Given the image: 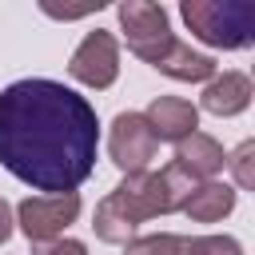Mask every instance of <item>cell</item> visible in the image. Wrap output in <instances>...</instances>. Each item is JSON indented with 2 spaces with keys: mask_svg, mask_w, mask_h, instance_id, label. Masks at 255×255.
Masks as SVG:
<instances>
[{
  "mask_svg": "<svg viewBox=\"0 0 255 255\" xmlns=\"http://www.w3.org/2000/svg\"><path fill=\"white\" fill-rule=\"evenodd\" d=\"M179 16L195 40L239 52L255 40V0H179Z\"/></svg>",
  "mask_w": 255,
  "mask_h": 255,
  "instance_id": "4",
  "label": "cell"
},
{
  "mask_svg": "<svg viewBox=\"0 0 255 255\" xmlns=\"http://www.w3.org/2000/svg\"><path fill=\"white\" fill-rule=\"evenodd\" d=\"M255 88L243 72H223V76H211L207 88H203V108L211 116H239L247 104H251Z\"/></svg>",
  "mask_w": 255,
  "mask_h": 255,
  "instance_id": "10",
  "label": "cell"
},
{
  "mask_svg": "<svg viewBox=\"0 0 255 255\" xmlns=\"http://www.w3.org/2000/svg\"><path fill=\"white\" fill-rule=\"evenodd\" d=\"M227 167H231L235 183H239L243 191H251V187H255V143H251V139H243V143L227 155Z\"/></svg>",
  "mask_w": 255,
  "mask_h": 255,
  "instance_id": "16",
  "label": "cell"
},
{
  "mask_svg": "<svg viewBox=\"0 0 255 255\" xmlns=\"http://www.w3.org/2000/svg\"><path fill=\"white\" fill-rule=\"evenodd\" d=\"M175 163H179L187 175H195V179H211L215 171H223L227 151H223V143H219L215 135H207V131H187L183 139H175Z\"/></svg>",
  "mask_w": 255,
  "mask_h": 255,
  "instance_id": "9",
  "label": "cell"
},
{
  "mask_svg": "<svg viewBox=\"0 0 255 255\" xmlns=\"http://www.w3.org/2000/svg\"><path fill=\"white\" fill-rule=\"evenodd\" d=\"M124 255H183V235L159 231V235H131L124 243Z\"/></svg>",
  "mask_w": 255,
  "mask_h": 255,
  "instance_id": "13",
  "label": "cell"
},
{
  "mask_svg": "<svg viewBox=\"0 0 255 255\" xmlns=\"http://www.w3.org/2000/svg\"><path fill=\"white\" fill-rule=\"evenodd\" d=\"M135 227H139V223L128 219V211L116 203V195H104V199L96 203V215H92L96 239H104V243H128V239L135 235Z\"/></svg>",
  "mask_w": 255,
  "mask_h": 255,
  "instance_id": "12",
  "label": "cell"
},
{
  "mask_svg": "<svg viewBox=\"0 0 255 255\" xmlns=\"http://www.w3.org/2000/svg\"><path fill=\"white\" fill-rule=\"evenodd\" d=\"M12 223H16V211H12V203L0 195V243L12 239Z\"/></svg>",
  "mask_w": 255,
  "mask_h": 255,
  "instance_id": "18",
  "label": "cell"
},
{
  "mask_svg": "<svg viewBox=\"0 0 255 255\" xmlns=\"http://www.w3.org/2000/svg\"><path fill=\"white\" fill-rule=\"evenodd\" d=\"M80 215V195L76 191H48V195H28L16 207V223L32 243H48L64 235Z\"/></svg>",
  "mask_w": 255,
  "mask_h": 255,
  "instance_id": "5",
  "label": "cell"
},
{
  "mask_svg": "<svg viewBox=\"0 0 255 255\" xmlns=\"http://www.w3.org/2000/svg\"><path fill=\"white\" fill-rule=\"evenodd\" d=\"M68 76L80 80L84 88H96V92L112 88L116 76H120V44H116V36L104 32V28L88 32L80 40V48L72 52V60H68Z\"/></svg>",
  "mask_w": 255,
  "mask_h": 255,
  "instance_id": "7",
  "label": "cell"
},
{
  "mask_svg": "<svg viewBox=\"0 0 255 255\" xmlns=\"http://www.w3.org/2000/svg\"><path fill=\"white\" fill-rule=\"evenodd\" d=\"M155 131L151 124L143 120V112H120L112 120V131H108V155L120 171H143L151 159H155Z\"/></svg>",
  "mask_w": 255,
  "mask_h": 255,
  "instance_id": "6",
  "label": "cell"
},
{
  "mask_svg": "<svg viewBox=\"0 0 255 255\" xmlns=\"http://www.w3.org/2000/svg\"><path fill=\"white\" fill-rule=\"evenodd\" d=\"M36 4H40V12H44L48 20L72 24V20H84V16L100 12V8H108L112 0H36Z\"/></svg>",
  "mask_w": 255,
  "mask_h": 255,
  "instance_id": "14",
  "label": "cell"
},
{
  "mask_svg": "<svg viewBox=\"0 0 255 255\" xmlns=\"http://www.w3.org/2000/svg\"><path fill=\"white\" fill-rule=\"evenodd\" d=\"M231 207H235V191H231L227 183L199 179V183L191 187V195L183 199L179 211H183L191 223H219L223 215H231Z\"/></svg>",
  "mask_w": 255,
  "mask_h": 255,
  "instance_id": "11",
  "label": "cell"
},
{
  "mask_svg": "<svg viewBox=\"0 0 255 255\" xmlns=\"http://www.w3.org/2000/svg\"><path fill=\"white\" fill-rule=\"evenodd\" d=\"M96 147V108L60 80L28 76L0 92V163L32 191H76Z\"/></svg>",
  "mask_w": 255,
  "mask_h": 255,
  "instance_id": "1",
  "label": "cell"
},
{
  "mask_svg": "<svg viewBox=\"0 0 255 255\" xmlns=\"http://www.w3.org/2000/svg\"><path fill=\"white\" fill-rule=\"evenodd\" d=\"M195 183H199V179L187 175V171L171 159V163L159 167V171H147V167H143V171H124V179H120V187H116L112 195H116V203L128 211L131 223H143V219L179 211Z\"/></svg>",
  "mask_w": 255,
  "mask_h": 255,
  "instance_id": "3",
  "label": "cell"
},
{
  "mask_svg": "<svg viewBox=\"0 0 255 255\" xmlns=\"http://www.w3.org/2000/svg\"><path fill=\"white\" fill-rule=\"evenodd\" d=\"M143 120L151 124L155 139H167V143H175V139H183L187 131L199 128V112H195V104L183 100V96H155V100L147 104Z\"/></svg>",
  "mask_w": 255,
  "mask_h": 255,
  "instance_id": "8",
  "label": "cell"
},
{
  "mask_svg": "<svg viewBox=\"0 0 255 255\" xmlns=\"http://www.w3.org/2000/svg\"><path fill=\"white\" fill-rule=\"evenodd\" d=\"M120 28L128 48L151 64L155 72L183 80V84H199L215 76V60L207 52H191V44L171 36V20L155 0H120Z\"/></svg>",
  "mask_w": 255,
  "mask_h": 255,
  "instance_id": "2",
  "label": "cell"
},
{
  "mask_svg": "<svg viewBox=\"0 0 255 255\" xmlns=\"http://www.w3.org/2000/svg\"><path fill=\"white\" fill-rule=\"evenodd\" d=\"M183 255H243V247L231 235H195L183 239Z\"/></svg>",
  "mask_w": 255,
  "mask_h": 255,
  "instance_id": "15",
  "label": "cell"
},
{
  "mask_svg": "<svg viewBox=\"0 0 255 255\" xmlns=\"http://www.w3.org/2000/svg\"><path fill=\"white\" fill-rule=\"evenodd\" d=\"M32 247H36V255H88V247L80 239H64V235H56L48 243H32Z\"/></svg>",
  "mask_w": 255,
  "mask_h": 255,
  "instance_id": "17",
  "label": "cell"
}]
</instances>
